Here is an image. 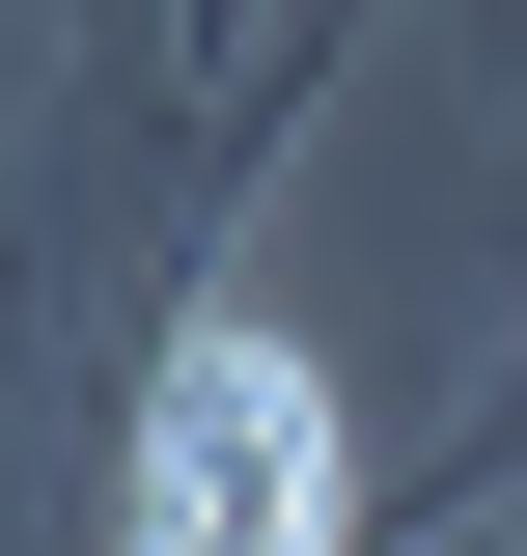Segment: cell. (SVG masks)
I'll return each mask as SVG.
<instances>
[{"instance_id": "cell-1", "label": "cell", "mask_w": 527, "mask_h": 556, "mask_svg": "<svg viewBox=\"0 0 527 556\" xmlns=\"http://www.w3.org/2000/svg\"><path fill=\"white\" fill-rule=\"evenodd\" d=\"M139 529H195V556H306L333 529V417L278 334H195L167 362V417H139Z\"/></svg>"}]
</instances>
